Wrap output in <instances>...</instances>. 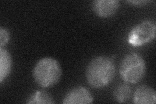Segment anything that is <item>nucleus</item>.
<instances>
[{"label": "nucleus", "mask_w": 156, "mask_h": 104, "mask_svg": "<svg viewBox=\"0 0 156 104\" xmlns=\"http://www.w3.org/2000/svg\"><path fill=\"white\" fill-rule=\"evenodd\" d=\"M120 6L117 0H96L92 2V10L98 16L109 18L116 13Z\"/></svg>", "instance_id": "nucleus-6"}, {"label": "nucleus", "mask_w": 156, "mask_h": 104, "mask_svg": "<svg viewBox=\"0 0 156 104\" xmlns=\"http://www.w3.org/2000/svg\"><path fill=\"white\" fill-rule=\"evenodd\" d=\"M156 24L154 21H143L131 29L128 36V42L134 47L142 46L155 38Z\"/></svg>", "instance_id": "nucleus-4"}, {"label": "nucleus", "mask_w": 156, "mask_h": 104, "mask_svg": "<svg viewBox=\"0 0 156 104\" xmlns=\"http://www.w3.org/2000/svg\"><path fill=\"white\" fill-rule=\"evenodd\" d=\"M119 71L122 79L125 82L136 83L145 76L146 62L143 57L138 53L128 54L122 60Z\"/></svg>", "instance_id": "nucleus-3"}, {"label": "nucleus", "mask_w": 156, "mask_h": 104, "mask_svg": "<svg viewBox=\"0 0 156 104\" xmlns=\"http://www.w3.org/2000/svg\"><path fill=\"white\" fill-rule=\"evenodd\" d=\"M116 67L113 59L107 56H97L88 64L85 77L89 85L94 88L107 86L113 80Z\"/></svg>", "instance_id": "nucleus-1"}, {"label": "nucleus", "mask_w": 156, "mask_h": 104, "mask_svg": "<svg viewBox=\"0 0 156 104\" xmlns=\"http://www.w3.org/2000/svg\"><path fill=\"white\" fill-rule=\"evenodd\" d=\"M133 102L135 104H155L156 92L154 88L148 85H140L134 92Z\"/></svg>", "instance_id": "nucleus-7"}, {"label": "nucleus", "mask_w": 156, "mask_h": 104, "mask_svg": "<svg viewBox=\"0 0 156 104\" xmlns=\"http://www.w3.org/2000/svg\"><path fill=\"white\" fill-rule=\"evenodd\" d=\"M10 40L9 31L5 28L0 29V46L1 48L5 46Z\"/></svg>", "instance_id": "nucleus-11"}, {"label": "nucleus", "mask_w": 156, "mask_h": 104, "mask_svg": "<svg viewBox=\"0 0 156 104\" xmlns=\"http://www.w3.org/2000/svg\"><path fill=\"white\" fill-rule=\"evenodd\" d=\"M62 70L59 63L51 57L40 59L33 69V77L38 85L42 88L54 86L59 81Z\"/></svg>", "instance_id": "nucleus-2"}, {"label": "nucleus", "mask_w": 156, "mask_h": 104, "mask_svg": "<svg viewBox=\"0 0 156 104\" xmlns=\"http://www.w3.org/2000/svg\"><path fill=\"white\" fill-rule=\"evenodd\" d=\"M128 3H131V4H135V5H143L144 4L148 3L147 1H128Z\"/></svg>", "instance_id": "nucleus-12"}, {"label": "nucleus", "mask_w": 156, "mask_h": 104, "mask_svg": "<svg viewBox=\"0 0 156 104\" xmlns=\"http://www.w3.org/2000/svg\"><path fill=\"white\" fill-rule=\"evenodd\" d=\"M131 89L127 84L123 83L117 86L114 91V98L119 103H126L129 100L131 95Z\"/></svg>", "instance_id": "nucleus-9"}, {"label": "nucleus", "mask_w": 156, "mask_h": 104, "mask_svg": "<svg viewBox=\"0 0 156 104\" xmlns=\"http://www.w3.org/2000/svg\"><path fill=\"white\" fill-rule=\"evenodd\" d=\"M52 96L44 91H37L29 98L27 103H55Z\"/></svg>", "instance_id": "nucleus-10"}, {"label": "nucleus", "mask_w": 156, "mask_h": 104, "mask_svg": "<svg viewBox=\"0 0 156 104\" xmlns=\"http://www.w3.org/2000/svg\"><path fill=\"white\" fill-rule=\"evenodd\" d=\"M12 59L11 53L3 47L0 48V82L2 83L11 72Z\"/></svg>", "instance_id": "nucleus-8"}, {"label": "nucleus", "mask_w": 156, "mask_h": 104, "mask_svg": "<svg viewBox=\"0 0 156 104\" xmlns=\"http://www.w3.org/2000/svg\"><path fill=\"white\" fill-rule=\"evenodd\" d=\"M94 98L90 91L84 87L78 86L68 91L63 98L64 104H90Z\"/></svg>", "instance_id": "nucleus-5"}]
</instances>
